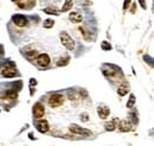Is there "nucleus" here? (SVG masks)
I'll use <instances>...</instances> for the list:
<instances>
[{
	"instance_id": "obj_9",
	"label": "nucleus",
	"mask_w": 154,
	"mask_h": 146,
	"mask_svg": "<svg viewBox=\"0 0 154 146\" xmlns=\"http://www.w3.org/2000/svg\"><path fill=\"white\" fill-rule=\"evenodd\" d=\"M97 113H98V116L101 119H107L108 115H109V113H110V110H109L108 107H106V106H100Z\"/></svg>"
},
{
	"instance_id": "obj_1",
	"label": "nucleus",
	"mask_w": 154,
	"mask_h": 146,
	"mask_svg": "<svg viewBox=\"0 0 154 146\" xmlns=\"http://www.w3.org/2000/svg\"><path fill=\"white\" fill-rule=\"evenodd\" d=\"M59 37H60L62 44H63L68 50H74V49H75V42H74V39L69 36L66 32H62V33L59 35Z\"/></svg>"
},
{
	"instance_id": "obj_17",
	"label": "nucleus",
	"mask_w": 154,
	"mask_h": 146,
	"mask_svg": "<svg viewBox=\"0 0 154 146\" xmlns=\"http://www.w3.org/2000/svg\"><path fill=\"white\" fill-rule=\"evenodd\" d=\"M134 102H135V96L134 95H131V100H128L127 107H128V108H132V107L134 106Z\"/></svg>"
},
{
	"instance_id": "obj_20",
	"label": "nucleus",
	"mask_w": 154,
	"mask_h": 146,
	"mask_svg": "<svg viewBox=\"0 0 154 146\" xmlns=\"http://www.w3.org/2000/svg\"><path fill=\"white\" fill-rule=\"evenodd\" d=\"M129 2H131V0H125V6H123V8L126 10L127 7H128V5H129Z\"/></svg>"
},
{
	"instance_id": "obj_12",
	"label": "nucleus",
	"mask_w": 154,
	"mask_h": 146,
	"mask_svg": "<svg viewBox=\"0 0 154 146\" xmlns=\"http://www.w3.org/2000/svg\"><path fill=\"white\" fill-rule=\"evenodd\" d=\"M69 18H70V20L72 23H79V21H82V16L78 12H71L70 16H69Z\"/></svg>"
},
{
	"instance_id": "obj_2",
	"label": "nucleus",
	"mask_w": 154,
	"mask_h": 146,
	"mask_svg": "<svg viewBox=\"0 0 154 146\" xmlns=\"http://www.w3.org/2000/svg\"><path fill=\"white\" fill-rule=\"evenodd\" d=\"M63 102H64V97H63V95H60V94H54V95H51L50 99H49V105H50L51 107H54V108L62 106Z\"/></svg>"
},
{
	"instance_id": "obj_6",
	"label": "nucleus",
	"mask_w": 154,
	"mask_h": 146,
	"mask_svg": "<svg viewBox=\"0 0 154 146\" xmlns=\"http://www.w3.org/2000/svg\"><path fill=\"white\" fill-rule=\"evenodd\" d=\"M37 63L39 67H48L50 63V57L48 54H40L37 57Z\"/></svg>"
},
{
	"instance_id": "obj_5",
	"label": "nucleus",
	"mask_w": 154,
	"mask_h": 146,
	"mask_svg": "<svg viewBox=\"0 0 154 146\" xmlns=\"http://www.w3.org/2000/svg\"><path fill=\"white\" fill-rule=\"evenodd\" d=\"M13 23L17 25V26H19V27H24V26H26L27 25V18L25 17V16H21V14H16V16H13Z\"/></svg>"
},
{
	"instance_id": "obj_7",
	"label": "nucleus",
	"mask_w": 154,
	"mask_h": 146,
	"mask_svg": "<svg viewBox=\"0 0 154 146\" xmlns=\"http://www.w3.org/2000/svg\"><path fill=\"white\" fill-rule=\"evenodd\" d=\"M44 113H45L44 106L42 103H36L35 107H33V114H35V116L39 119V118H42L44 115Z\"/></svg>"
},
{
	"instance_id": "obj_18",
	"label": "nucleus",
	"mask_w": 154,
	"mask_h": 146,
	"mask_svg": "<svg viewBox=\"0 0 154 146\" xmlns=\"http://www.w3.org/2000/svg\"><path fill=\"white\" fill-rule=\"evenodd\" d=\"M101 48L107 51V50H110V49H112V45H110L109 43H107V42H103V43L101 44Z\"/></svg>"
},
{
	"instance_id": "obj_8",
	"label": "nucleus",
	"mask_w": 154,
	"mask_h": 146,
	"mask_svg": "<svg viewBox=\"0 0 154 146\" xmlns=\"http://www.w3.org/2000/svg\"><path fill=\"white\" fill-rule=\"evenodd\" d=\"M116 127L119 128L121 132H129V131H132V125L128 121H120Z\"/></svg>"
},
{
	"instance_id": "obj_21",
	"label": "nucleus",
	"mask_w": 154,
	"mask_h": 146,
	"mask_svg": "<svg viewBox=\"0 0 154 146\" xmlns=\"http://www.w3.org/2000/svg\"><path fill=\"white\" fill-rule=\"evenodd\" d=\"M140 5L142 6V8H146V4H145V0H140Z\"/></svg>"
},
{
	"instance_id": "obj_19",
	"label": "nucleus",
	"mask_w": 154,
	"mask_h": 146,
	"mask_svg": "<svg viewBox=\"0 0 154 146\" xmlns=\"http://www.w3.org/2000/svg\"><path fill=\"white\" fill-rule=\"evenodd\" d=\"M68 95H69L70 100H76V99H77V93L75 90H69Z\"/></svg>"
},
{
	"instance_id": "obj_22",
	"label": "nucleus",
	"mask_w": 154,
	"mask_h": 146,
	"mask_svg": "<svg viewBox=\"0 0 154 146\" xmlns=\"http://www.w3.org/2000/svg\"><path fill=\"white\" fill-rule=\"evenodd\" d=\"M83 121H88V115L87 114L83 115Z\"/></svg>"
},
{
	"instance_id": "obj_13",
	"label": "nucleus",
	"mask_w": 154,
	"mask_h": 146,
	"mask_svg": "<svg viewBox=\"0 0 154 146\" xmlns=\"http://www.w3.org/2000/svg\"><path fill=\"white\" fill-rule=\"evenodd\" d=\"M72 7V0H65L64 6L62 7V12H66Z\"/></svg>"
},
{
	"instance_id": "obj_10",
	"label": "nucleus",
	"mask_w": 154,
	"mask_h": 146,
	"mask_svg": "<svg viewBox=\"0 0 154 146\" xmlns=\"http://www.w3.org/2000/svg\"><path fill=\"white\" fill-rule=\"evenodd\" d=\"M37 129L40 133H45L49 131V124L46 120H39L37 122Z\"/></svg>"
},
{
	"instance_id": "obj_16",
	"label": "nucleus",
	"mask_w": 154,
	"mask_h": 146,
	"mask_svg": "<svg viewBox=\"0 0 154 146\" xmlns=\"http://www.w3.org/2000/svg\"><path fill=\"white\" fill-rule=\"evenodd\" d=\"M44 12H45V13H48V14H55V16H58V14H59L56 8H51V7L45 8V10H44Z\"/></svg>"
},
{
	"instance_id": "obj_4",
	"label": "nucleus",
	"mask_w": 154,
	"mask_h": 146,
	"mask_svg": "<svg viewBox=\"0 0 154 146\" xmlns=\"http://www.w3.org/2000/svg\"><path fill=\"white\" fill-rule=\"evenodd\" d=\"M70 131H71L72 133H75V134H81V135H90V134H91V132H90L89 129L79 127V126H77L75 124H72V125L70 126Z\"/></svg>"
},
{
	"instance_id": "obj_3",
	"label": "nucleus",
	"mask_w": 154,
	"mask_h": 146,
	"mask_svg": "<svg viewBox=\"0 0 154 146\" xmlns=\"http://www.w3.org/2000/svg\"><path fill=\"white\" fill-rule=\"evenodd\" d=\"M16 75H17V70L13 67L12 63H10L8 65H6L4 68V70H2V76H5V77H14Z\"/></svg>"
},
{
	"instance_id": "obj_23",
	"label": "nucleus",
	"mask_w": 154,
	"mask_h": 146,
	"mask_svg": "<svg viewBox=\"0 0 154 146\" xmlns=\"http://www.w3.org/2000/svg\"><path fill=\"white\" fill-rule=\"evenodd\" d=\"M4 54V50H2V46L0 45V55H2Z\"/></svg>"
},
{
	"instance_id": "obj_11",
	"label": "nucleus",
	"mask_w": 154,
	"mask_h": 146,
	"mask_svg": "<svg viewBox=\"0 0 154 146\" xmlns=\"http://www.w3.org/2000/svg\"><path fill=\"white\" fill-rule=\"evenodd\" d=\"M128 91H129V86H128V83H123V84H121V86L119 87L117 93H119L120 96H125Z\"/></svg>"
},
{
	"instance_id": "obj_15",
	"label": "nucleus",
	"mask_w": 154,
	"mask_h": 146,
	"mask_svg": "<svg viewBox=\"0 0 154 146\" xmlns=\"http://www.w3.org/2000/svg\"><path fill=\"white\" fill-rule=\"evenodd\" d=\"M54 25H55V21H54L52 19H46V20L44 21V27H45V29H51Z\"/></svg>"
},
{
	"instance_id": "obj_14",
	"label": "nucleus",
	"mask_w": 154,
	"mask_h": 146,
	"mask_svg": "<svg viewBox=\"0 0 154 146\" xmlns=\"http://www.w3.org/2000/svg\"><path fill=\"white\" fill-rule=\"evenodd\" d=\"M104 127H106L107 131H114L116 127V119L113 120V121H110V122H107V124L104 125Z\"/></svg>"
}]
</instances>
